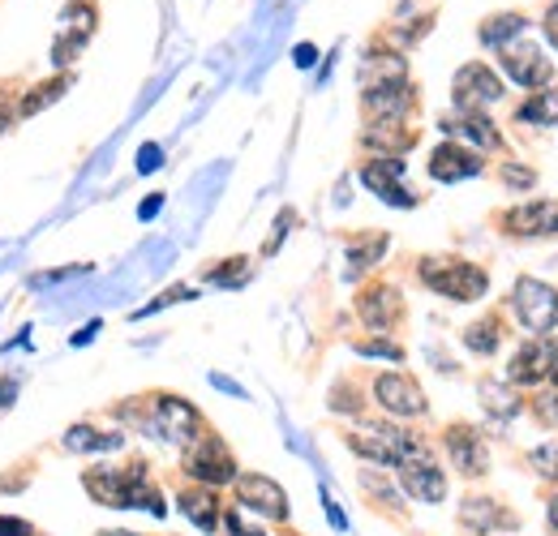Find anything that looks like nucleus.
<instances>
[{
    "label": "nucleus",
    "mask_w": 558,
    "mask_h": 536,
    "mask_svg": "<svg viewBox=\"0 0 558 536\" xmlns=\"http://www.w3.org/2000/svg\"><path fill=\"white\" fill-rule=\"evenodd\" d=\"M155 434L163 442H172V447H190V442H198L207 434V425H203V412L190 400H181V395H155L150 400V438Z\"/></svg>",
    "instance_id": "20e7f679"
},
{
    "label": "nucleus",
    "mask_w": 558,
    "mask_h": 536,
    "mask_svg": "<svg viewBox=\"0 0 558 536\" xmlns=\"http://www.w3.org/2000/svg\"><path fill=\"white\" fill-rule=\"evenodd\" d=\"M555 356H558V339L537 336L533 343H524V348L511 356V365H507V382L533 387V382L550 378V365H555Z\"/></svg>",
    "instance_id": "4468645a"
},
{
    "label": "nucleus",
    "mask_w": 558,
    "mask_h": 536,
    "mask_svg": "<svg viewBox=\"0 0 558 536\" xmlns=\"http://www.w3.org/2000/svg\"><path fill=\"white\" fill-rule=\"evenodd\" d=\"M451 99H456L460 112H486L489 103L502 99V77H498L489 65H482V61H473V65H464L460 73H456V82H451Z\"/></svg>",
    "instance_id": "6e6552de"
},
{
    "label": "nucleus",
    "mask_w": 558,
    "mask_h": 536,
    "mask_svg": "<svg viewBox=\"0 0 558 536\" xmlns=\"http://www.w3.org/2000/svg\"><path fill=\"white\" fill-rule=\"evenodd\" d=\"M421 283L447 301H482L489 292V275L464 258H421Z\"/></svg>",
    "instance_id": "f03ea898"
},
{
    "label": "nucleus",
    "mask_w": 558,
    "mask_h": 536,
    "mask_svg": "<svg viewBox=\"0 0 558 536\" xmlns=\"http://www.w3.org/2000/svg\"><path fill=\"white\" fill-rule=\"evenodd\" d=\"M159 163H163V150H159L155 142H146V146H142V150H138V172H142V176H146V172H155Z\"/></svg>",
    "instance_id": "4c0bfd02"
},
{
    "label": "nucleus",
    "mask_w": 558,
    "mask_h": 536,
    "mask_svg": "<svg viewBox=\"0 0 558 536\" xmlns=\"http://www.w3.org/2000/svg\"><path fill=\"white\" fill-rule=\"evenodd\" d=\"M190 296H194V288H185V283H177V288H168V292H163L159 301H150V305H142V309H138V314H134V318H150V314H159L163 305H177V301H190Z\"/></svg>",
    "instance_id": "72a5a7b5"
},
{
    "label": "nucleus",
    "mask_w": 558,
    "mask_h": 536,
    "mask_svg": "<svg viewBox=\"0 0 558 536\" xmlns=\"http://www.w3.org/2000/svg\"><path fill=\"white\" fill-rule=\"evenodd\" d=\"M65 447L70 451H117V447H125V434H104V429H95V425H73L70 434H65Z\"/></svg>",
    "instance_id": "b1692460"
},
{
    "label": "nucleus",
    "mask_w": 558,
    "mask_h": 536,
    "mask_svg": "<svg viewBox=\"0 0 558 536\" xmlns=\"http://www.w3.org/2000/svg\"><path fill=\"white\" fill-rule=\"evenodd\" d=\"M550 528H555V533H558V498H555V502H550Z\"/></svg>",
    "instance_id": "a18cd8bd"
},
{
    "label": "nucleus",
    "mask_w": 558,
    "mask_h": 536,
    "mask_svg": "<svg viewBox=\"0 0 558 536\" xmlns=\"http://www.w3.org/2000/svg\"><path fill=\"white\" fill-rule=\"evenodd\" d=\"M159 206H163V194H155V198H146L138 206V219H155L159 215Z\"/></svg>",
    "instance_id": "c03bdc74"
},
{
    "label": "nucleus",
    "mask_w": 558,
    "mask_h": 536,
    "mask_svg": "<svg viewBox=\"0 0 558 536\" xmlns=\"http://www.w3.org/2000/svg\"><path fill=\"white\" fill-rule=\"evenodd\" d=\"M460 520H464L469 528H477V533H486V528H494V524H515V520H507V515L494 511V498H464Z\"/></svg>",
    "instance_id": "c85d7f7f"
},
{
    "label": "nucleus",
    "mask_w": 558,
    "mask_h": 536,
    "mask_svg": "<svg viewBox=\"0 0 558 536\" xmlns=\"http://www.w3.org/2000/svg\"><path fill=\"white\" fill-rule=\"evenodd\" d=\"M361 142H365L369 150L387 155V159H400V155L417 142V134H413V130H404V121H374V125L361 134Z\"/></svg>",
    "instance_id": "412c9836"
},
{
    "label": "nucleus",
    "mask_w": 558,
    "mask_h": 536,
    "mask_svg": "<svg viewBox=\"0 0 558 536\" xmlns=\"http://www.w3.org/2000/svg\"><path fill=\"white\" fill-rule=\"evenodd\" d=\"M99 536H138V533H125V528H104Z\"/></svg>",
    "instance_id": "49530a36"
},
{
    "label": "nucleus",
    "mask_w": 558,
    "mask_h": 536,
    "mask_svg": "<svg viewBox=\"0 0 558 536\" xmlns=\"http://www.w3.org/2000/svg\"><path fill=\"white\" fill-rule=\"evenodd\" d=\"M442 442H447L451 464L464 472V476H486L489 472V451H486V442L477 438L473 425H451Z\"/></svg>",
    "instance_id": "aec40b11"
},
{
    "label": "nucleus",
    "mask_w": 558,
    "mask_h": 536,
    "mask_svg": "<svg viewBox=\"0 0 558 536\" xmlns=\"http://www.w3.org/2000/svg\"><path fill=\"white\" fill-rule=\"evenodd\" d=\"M185 472L198 480V485H232L236 480V455L215 438V434H203L198 442L185 447Z\"/></svg>",
    "instance_id": "423d86ee"
},
{
    "label": "nucleus",
    "mask_w": 558,
    "mask_h": 536,
    "mask_svg": "<svg viewBox=\"0 0 558 536\" xmlns=\"http://www.w3.org/2000/svg\"><path fill=\"white\" fill-rule=\"evenodd\" d=\"M498 61H502V73H507L511 82H520V86H546V82H550V61H546V52H542L537 44H529V39L502 44V48H498Z\"/></svg>",
    "instance_id": "9b49d317"
},
{
    "label": "nucleus",
    "mask_w": 558,
    "mask_h": 536,
    "mask_svg": "<svg viewBox=\"0 0 558 536\" xmlns=\"http://www.w3.org/2000/svg\"><path fill=\"white\" fill-rule=\"evenodd\" d=\"M524 125H558V86H546V90H533L529 103H520L515 112Z\"/></svg>",
    "instance_id": "393cba45"
},
{
    "label": "nucleus",
    "mask_w": 558,
    "mask_h": 536,
    "mask_svg": "<svg viewBox=\"0 0 558 536\" xmlns=\"http://www.w3.org/2000/svg\"><path fill=\"white\" fill-rule=\"evenodd\" d=\"M383 249H387V236H369V241H356V245H349V263H352V270L374 267V263L383 258Z\"/></svg>",
    "instance_id": "2f4dec72"
},
{
    "label": "nucleus",
    "mask_w": 558,
    "mask_h": 536,
    "mask_svg": "<svg viewBox=\"0 0 558 536\" xmlns=\"http://www.w3.org/2000/svg\"><path fill=\"white\" fill-rule=\"evenodd\" d=\"M223 528H228V536H267L263 528H254V524H245V515L232 507L228 515H223Z\"/></svg>",
    "instance_id": "c9c22d12"
},
{
    "label": "nucleus",
    "mask_w": 558,
    "mask_h": 536,
    "mask_svg": "<svg viewBox=\"0 0 558 536\" xmlns=\"http://www.w3.org/2000/svg\"><path fill=\"white\" fill-rule=\"evenodd\" d=\"M550 382L558 387V356H555V365H550Z\"/></svg>",
    "instance_id": "de8ad7c7"
},
{
    "label": "nucleus",
    "mask_w": 558,
    "mask_h": 536,
    "mask_svg": "<svg viewBox=\"0 0 558 536\" xmlns=\"http://www.w3.org/2000/svg\"><path fill=\"white\" fill-rule=\"evenodd\" d=\"M361 185H365L369 194H378L387 206H400V210L417 206V194L404 185V159H387V155L365 159V163H361Z\"/></svg>",
    "instance_id": "0eeeda50"
},
{
    "label": "nucleus",
    "mask_w": 558,
    "mask_h": 536,
    "mask_svg": "<svg viewBox=\"0 0 558 536\" xmlns=\"http://www.w3.org/2000/svg\"><path fill=\"white\" fill-rule=\"evenodd\" d=\"M245 279H250V258H228L223 267L207 275V283H219V288H241Z\"/></svg>",
    "instance_id": "7c9ffc66"
},
{
    "label": "nucleus",
    "mask_w": 558,
    "mask_h": 536,
    "mask_svg": "<svg viewBox=\"0 0 558 536\" xmlns=\"http://www.w3.org/2000/svg\"><path fill=\"white\" fill-rule=\"evenodd\" d=\"M13 400H17V382L13 378H0V412L13 407Z\"/></svg>",
    "instance_id": "a19ab883"
},
{
    "label": "nucleus",
    "mask_w": 558,
    "mask_h": 536,
    "mask_svg": "<svg viewBox=\"0 0 558 536\" xmlns=\"http://www.w3.org/2000/svg\"><path fill=\"white\" fill-rule=\"evenodd\" d=\"M502 181L511 190H533L537 185V172L533 168H520V163H502Z\"/></svg>",
    "instance_id": "f704fd0d"
},
{
    "label": "nucleus",
    "mask_w": 558,
    "mask_h": 536,
    "mask_svg": "<svg viewBox=\"0 0 558 536\" xmlns=\"http://www.w3.org/2000/svg\"><path fill=\"white\" fill-rule=\"evenodd\" d=\"M511 305H515V318L524 322V331L533 336H550L558 327V292L542 279H515V292H511Z\"/></svg>",
    "instance_id": "39448f33"
},
{
    "label": "nucleus",
    "mask_w": 558,
    "mask_h": 536,
    "mask_svg": "<svg viewBox=\"0 0 558 536\" xmlns=\"http://www.w3.org/2000/svg\"><path fill=\"white\" fill-rule=\"evenodd\" d=\"M361 77H365V90L369 86H387V82H409V61L396 57V52H369Z\"/></svg>",
    "instance_id": "5701e85b"
},
{
    "label": "nucleus",
    "mask_w": 558,
    "mask_h": 536,
    "mask_svg": "<svg viewBox=\"0 0 558 536\" xmlns=\"http://www.w3.org/2000/svg\"><path fill=\"white\" fill-rule=\"evenodd\" d=\"M70 82H73L70 73H61V77H52V82H39V86H35V90H31V95H26L22 103H17V117H35L39 108L57 103V99H61V95L70 90Z\"/></svg>",
    "instance_id": "a878e982"
},
{
    "label": "nucleus",
    "mask_w": 558,
    "mask_h": 536,
    "mask_svg": "<svg viewBox=\"0 0 558 536\" xmlns=\"http://www.w3.org/2000/svg\"><path fill=\"white\" fill-rule=\"evenodd\" d=\"M438 130L451 137V142L469 146V150H498V146H502V134L494 130V121H489L486 112H456V117H442Z\"/></svg>",
    "instance_id": "dca6fc26"
},
{
    "label": "nucleus",
    "mask_w": 558,
    "mask_h": 536,
    "mask_svg": "<svg viewBox=\"0 0 558 536\" xmlns=\"http://www.w3.org/2000/svg\"><path fill=\"white\" fill-rule=\"evenodd\" d=\"M502 228L511 236H550V232H558V202L537 198V202H524V206H511L502 215Z\"/></svg>",
    "instance_id": "6ab92c4d"
},
{
    "label": "nucleus",
    "mask_w": 558,
    "mask_h": 536,
    "mask_svg": "<svg viewBox=\"0 0 558 536\" xmlns=\"http://www.w3.org/2000/svg\"><path fill=\"white\" fill-rule=\"evenodd\" d=\"M314 61H318V48H314V44H301V48H296V65L310 69Z\"/></svg>",
    "instance_id": "37998d69"
},
{
    "label": "nucleus",
    "mask_w": 558,
    "mask_h": 536,
    "mask_svg": "<svg viewBox=\"0 0 558 536\" xmlns=\"http://www.w3.org/2000/svg\"><path fill=\"white\" fill-rule=\"evenodd\" d=\"M0 536H39V528L17 515H0Z\"/></svg>",
    "instance_id": "e433bc0d"
},
{
    "label": "nucleus",
    "mask_w": 558,
    "mask_h": 536,
    "mask_svg": "<svg viewBox=\"0 0 558 536\" xmlns=\"http://www.w3.org/2000/svg\"><path fill=\"white\" fill-rule=\"evenodd\" d=\"M86 267H61V270H44V275H35L31 283H57V279H70V275H82Z\"/></svg>",
    "instance_id": "58836bf2"
},
{
    "label": "nucleus",
    "mask_w": 558,
    "mask_h": 536,
    "mask_svg": "<svg viewBox=\"0 0 558 536\" xmlns=\"http://www.w3.org/2000/svg\"><path fill=\"white\" fill-rule=\"evenodd\" d=\"M356 314H361V322H365V327L387 331V327H396V322H400L404 301H400V292H396L391 283H369V288L356 296Z\"/></svg>",
    "instance_id": "a211bd4d"
},
{
    "label": "nucleus",
    "mask_w": 558,
    "mask_h": 536,
    "mask_svg": "<svg viewBox=\"0 0 558 536\" xmlns=\"http://www.w3.org/2000/svg\"><path fill=\"white\" fill-rule=\"evenodd\" d=\"M349 447L361 460H369V464L396 468V464H404L409 455H417L425 442H421L417 434L400 429V425H356L349 434Z\"/></svg>",
    "instance_id": "7ed1b4c3"
},
{
    "label": "nucleus",
    "mask_w": 558,
    "mask_h": 536,
    "mask_svg": "<svg viewBox=\"0 0 558 536\" xmlns=\"http://www.w3.org/2000/svg\"><path fill=\"white\" fill-rule=\"evenodd\" d=\"M524 17L520 13H498V17H489L486 26H482V44L486 48H502V44H511L515 35H524Z\"/></svg>",
    "instance_id": "cd10ccee"
},
{
    "label": "nucleus",
    "mask_w": 558,
    "mask_h": 536,
    "mask_svg": "<svg viewBox=\"0 0 558 536\" xmlns=\"http://www.w3.org/2000/svg\"><path fill=\"white\" fill-rule=\"evenodd\" d=\"M232 485H236V502H241V507H250L254 515H267V520H276V524L288 520V494L279 489L271 476L245 472V476H236Z\"/></svg>",
    "instance_id": "f8f14e48"
},
{
    "label": "nucleus",
    "mask_w": 558,
    "mask_h": 536,
    "mask_svg": "<svg viewBox=\"0 0 558 536\" xmlns=\"http://www.w3.org/2000/svg\"><path fill=\"white\" fill-rule=\"evenodd\" d=\"M356 352L361 356H383V361H404V348L400 343H387V339H361Z\"/></svg>",
    "instance_id": "473e14b6"
},
{
    "label": "nucleus",
    "mask_w": 558,
    "mask_h": 536,
    "mask_svg": "<svg viewBox=\"0 0 558 536\" xmlns=\"http://www.w3.org/2000/svg\"><path fill=\"white\" fill-rule=\"evenodd\" d=\"M95 35V9L86 0H73L70 9L61 13V35H57V48H52V61L57 65H70L77 61V52L86 48V39Z\"/></svg>",
    "instance_id": "ddd939ff"
},
{
    "label": "nucleus",
    "mask_w": 558,
    "mask_h": 536,
    "mask_svg": "<svg viewBox=\"0 0 558 536\" xmlns=\"http://www.w3.org/2000/svg\"><path fill=\"white\" fill-rule=\"evenodd\" d=\"M396 472H400V485H404V494H409L413 502L434 507V502L447 498V476H442V468L434 464L429 447H421L417 455H409L404 464H396Z\"/></svg>",
    "instance_id": "1a4fd4ad"
},
{
    "label": "nucleus",
    "mask_w": 558,
    "mask_h": 536,
    "mask_svg": "<svg viewBox=\"0 0 558 536\" xmlns=\"http://www.w3.org/2000/svg\"><path fill=\"white\" fill-rule=\"evenodd\" d=\"M177 502H181V515H185L194 528H203V533H215V528H219V498L210 494L207 485L185 489Z\"/></svg>",
    "instance_id": "4be33fe9"
},
{
    "label": "nucleus",
    "mask_w": 558,
    "mask_h": 536,
    "mask_svg": "<svg viewBox=\"0 0 558 536\" xmlns=\"http://www.w3.org/2000/svg\"><path fill=\"white\" fill-rule=\"evenodd\" d=\"M482 155L477 150H469V146H460V142H442V146H434V155H429V176L434 181H442V185H456V181H469V176H482Z\"/></svg>",
    "instance_id": "2eb2a0df"
},
{
    "label": "nucleus",
    "mask_w": 558,
    "mask_h": 536,
    "mask_svg": "<svg viewBox=\"0 0 558 536\" xmlns=\"http://www.w3.org/2000/svg\"><path fill=\"white\" fill-rule=\"evenodd\" d=\"M482 400L494 416H515L520 412V400L507 391V387H498V382H482Z\"/></svg>",
    "instance_id": "c756f323"
},
{
    "label": "nucleus",
    "mask_w": 558,
    "mask_h": 536,
    "mask_svg": "<svg viewBox=\"0 0 558 536\" xmlns=\"http://www.w3.org/2000/svg\"><path fill=\"white\" fill-rule=\"evenodd\" d=\"M292 219H296V215H292V210H283V215H279V223H276V236H271V241H267V254H276V249H279V241H283V232H288V223H292Z\"/></svg>",
    "instance_id": "ea45409f"
},
{
    "label": "nucleus",
    "mask_w": 558,
    "mask_h": 536,
    "mask_svg": "<svg viewBox=\"0 0 558 536\" xmlns=\"http://www.w3.org/2000/svg\"><path fill=\"white\" fill-rule=\"evenodd\" d=\"M413 103H417V95H413V86H409V82L369 86V90L361 95V108H365V117H369V121H404V117L413 112Z\"/></svg>",
    "instance_id": "f3484780"
},
{
    "label": "nucleus",
    "mask_w": 558,
    "mask_h": 536,
    "mask_svg": "<svg viewBox=\"0 0 558 536\" xmlns=\"http://www.w3.org/2000/svg\"><path fill=\"white\" fill-rule=\"evenodd\" d=\"M546 35H550V44H555V52H558V0L546 9Z\"/></svg>",
    "instance_id": "79ce46f5"
},
{
    "label": "nucleus",
    "mask_w": 558,
    "mask_h": 536,
    "mask_svg": "<svg viewBox=\"0 0 558 536\" xmlns=\"http://www.w3.org/2000/svg\"><path fill=\"white\" fill-rule=\"evenodd\" d=\"M82 485L86 494L99 502V507H112V511H130V507H142L150 515H163V498L159 489L150 485V472L142 460L125 464V468H112V464H99V468L82 472Z\"/></svg>",
    "instance_id": "f257e3e1"
},
{
    "label": "nucleus",
    "mask_w": 558,
    "mask_h": 536,
    "mask_svg": "<svg viewBox=\"0 0 558 536\" xmlns=\"http://www.w3.org/2000/svg\"><path fill=\"white\" fill-rule=\"evenodd\" d=\"M374 400L383 403V412H391V416H404V421H413V416H425V391L417 387V378H409V374H378L374 378Z\"/></svg>",
    "instance_id": "9d476101"
},
{
    "label": "nucleus",
    "mask_w": 558,
    "mask_h": 536,
    "mask_svg": "<svg viewBox=\"0 0 558 536\" xmlns=\"http://www.w3.org/2000/svg\"><path fill=\"white\" fill-rule=\"evenodd\" d=\"M498 343H502V322L498 318H482V322L464 327V348L477 352V356H494Z\"/></svg>",
    "instance_id": "bb28decb"
}]
</instances>
